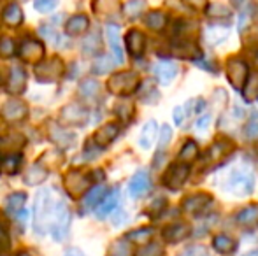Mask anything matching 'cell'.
<instances>
[{"label": "cell", "mask_w": 258, "mask_h": 256, "mask_svg": "<svg viewBox=\"0 0 258 256\" xmlns=\"http://www.w3.org/2000/svg\"><path fill=\"white\" fill-rule=\"evenodd\" d=\"M56 2L58 0H34V7L39 13H51L56 7Z\"/></svg>", "instance_id": "50"}, {"label": "cell", "mask_w": 258, "mask_h": 256, "mask_svg": "<svg viewBox=\"0 0 258 256\" xmlns=\"http://www.w3.org/2000/svg\"><path fill=\"white\" fill-rule=\"evenodd\" d=\"M183 4L194 11H204L207 7V0H183Z\"/></svg>", "instance_id": "54"}, {"label": "cell", "mask_w": 258, "mask_h": 256, "mask_svg": "<svg viewBox=\"0 0 258 256\" xmlns=\"http://www.w3.org/2000/svg\"><path fill=\"white\" fill-rule=\"evenodd\" d=\"M71 211L65 205L63 200H58L56 205H54V214L51 219V225H49V230L53 233L54 240H63L65 237L69 235V228H71Z\"/></svg>", "instance_id": "3"}, {"label": "cell", "mask_w": 258, "mask_h": 256, "mask_svg": "<svg viewBox=\"0 0 258 256\" xmlns=\"http://www.w3.org/2000/svg\"><path fill=\"white\" fill-rule=\"evenodd\" d=\"M14 53H16L14 42L7 37L2 39V41H0V56H2V58H11V56H14Z\"/></svg>", "instance_id": "46"}, {"label": "cell", "mask_w": 258, "mask_h": 256, "mask_svg": "<svg viewBox=\"0 0 258 256\" xmlns=\"http://www.w3.org/2000/svg\"><path fill=\"white\" fill-rule=\"evenodd\" d=\"M100 92V84L95 81V79H85L79 86V95L85 97V99H93L97 97Z\"/></svg>", "instance_id": "36"}, {"label": "cell", "mask_w": 258, "mask_h": 256, "mask_svg": "<svg viewBox=\"0 0 258 256\" xmlns=\"http://www.w3.org/2000/svg\"><path fill=\"white\" fill-rule=\"evenodd\" d=\"M114 113L119 120L128 123V121L132 120L134 113H136V107H134V104H130V102H119L114 106Z\"/></svg>", "instance_id": "39"}, {"label": "cell", "mask_w": 258, "mask_h": 256, "mask_svg": "<svg viewBox=\"0 0 258 256\" xmlns=\"http://www.w3.org/2000/svg\"><path fill=\"white\" fill-rule=\"evenodd\" d=\"M197 156H199L197 142H194V140H186L184 146L181 147V151H179V160H183V163H188V161H194Z\"/></svg>", "instance_id": "35"}, {"label": "cell", "mask_w": 258, "mask_h": 256, "mask_svg": "<svg viewBox=\"0 0 258 256\" xmlns=\"http://www.w3.org/2000/svg\"><path fill=\"white\" fill-rule=\"evenodd\" d=\"M209 125H211V114H204V116L199 118V121H197V128L199 130H206Z\"/></svg>", "instance_id": "56"}, {"label": "cell", "mask_w": 258, "mask_h": 256, "mask_svg": "<svg viewBox=\"0 0 258 256\" xmlns=\"http://www.w3.org/2000/svg\"><path fill=\"white\" fill-rule=\"evenodd\" d=\"M125 42H126V49H128V53L134 56V58L143 56L144 48H146V35H144L143 32L130 30L125 37Z\"/></svg>", "instance_id": "14"}, {"label": "cell", "mask_w": 258, "mask_h": 256, "mask_svg": "<svg viewBox=\"0 0 258 256\" xmlns=\"http://www.w3.org/2000/svg\"><path fill=\"white\" fill-rule=\"evenodd\" d=\"M156 133H158V125H156V121H153V120L148 121V123L143 127V130H141L139 146L143 147V149H150L156 139Z\"/></svg>", "instance_id": "23"}, {"label": "cell", "mask_w": 258, "mask_h": 256, "mask_svg": "<svg viewBox=\"0 0 258 256\" xmlns=\"http://www.w3.org/2000/svg\"><path fill=\"white\" fill-rule=\"evenodd\" d=\"M146 25L151 28V30H162L163 27H165L167 23V16L163 13H160V11H151V13H148L146 16Z\"/></svg>", "instance_id": "37"}, {"label": "cell", "mask_w": 258, "mask_h": 256, "mask_svg": "<svg viewBox=\"0 0 258 256\" xmlns=\"http://www.w3.org/2000/svg\"><path fill=\"white\" fill-rule=\"evenodd\" d=\"M163 240L167 242H181L190 235V226L184 223H172V225L165 226L162 232Z\"/></svg>", "instance_id": "17"}, {"label": "cell", "mask_w": 258, "mask_h": 256, "mask_svg": "<svg viewBox=\"0 0 258 256\" xmlns=\"http://www.w3.org/2000/svg\"><path fill=\"white\" fill-rule=\"evenodd\" d=\"M49 137H51L53 142L58 144L60 147H69L76 140L74 133L65 132V130H61L60 127H56L54 123L49 125Z\"/></svg>", "instance_id": "22"}, {"label": "cell", "mask_w": 258, "mask_h": 256, "mask_svg": "<svg viewBox=\"0 0 258 256\" xmlns=\"http://www.w3.org/2000/svg\"><path fill=\"white\" fill-rule=\"evenodd\" d=\"M105 34H107L109 46H111V49H112L114 62L116 63H123L125 56H123L121 42H119V28L116 27V25H107V27H105Z\"/></svg>", "instance_id": "18"}, {"label": "cell", "mask_w": 258, "mask_h": 256, "mask_svg": "<svg viewBox=\"0 0 258 256\" xmlns=\"http://www.w3.org/2000/svg\"><path fill=\"white\" fill-rule=\"evenodd\" d=\"M156 79H158L160 84L167 86L170 84V82L174 81V77L177 75V65L174 62H167V60H163V62H158L155 65L153 68Z\"/></svg>", "instance_id": "16"}, {"label": "cell", "mask_w": 258, "mask_h": 256, "mask_svg": "<svg viewBox=\"0 0 258 256\" xmlns=\"http://www.w3.org/2000/svg\"><path fill=\"white\" fill-rule=\"evenodd\" d=\"M20 56L25 60V62H32L37 63L44 58V46L39 41H34V39H28L21 44L20 48Z\"/></svg>", "instance_id": "12"}, {"label": "cell", "mask_w": 258, "mask_h": 256, "mask_svg": "<svg viewBox=\"0 0 258 256\" xmlns=\"http://www.w3.org/2000/svg\"><path fill=\"white\" fill-rule=\"evenodd\" d=\"M54 200L51 198V190L44 188L35 195L34 204V230L37 233H44L49 230L54 214Z\"/></svg>", "instance_id": "1"}, {"label": "cell", "mask_w": 258, "mask_h": 256, "mask_svg": "<svg viewBox=\"0 0 258 256\" xmlns=\"http://www.w3.org/2000/svg\"><path fill=\"white\" fill-rule=\"evenodd\" d=\"M204 11L207 13V16H211V18H228L230 16V9L225 7L223 4H213V6L206 7Z\"/></svg>", "instance_id": "44"}, {"label": "cell", "mask_w": 258, "mask_h": 256, "mask_svg": "<svg viewBox=\"0 0 258 256\" xmlns=\"http://www.w3.org/2000/svg\"><path fill=\"white\" fill-rule=\"evenodd\" d=\"M228 28L227 27H220V25H214V27L206 28L204 32V39L209 46H216L220 42H223L228 37Z\"/></svg>", "instance_id": "25"}, {"label": "cell", "mask_w": 258, "mask_h": 256, "mask_svg": "<svg viewBox=\"0 0 258 256\" xmlns=\"http://www.w3.org/2000/svg\"><path fill=\"white\" fill-rule=\"evenodd\" d=\"M27 88V74L21 67L11 68V77L7 82V92L9 93H23Z\"/></svg>", "instance_id": "19"}, {"label": "cell", "mask_w": 258, "mask_h": 256, "mask_svg": "<svg viewBox=\"0 0 258 256\" xmlns=\"http://www.w3.org/2000/svg\"><path fill=\"white\" fill-rule=\"evenodd\" d=\"M186 111H188V106H181V107H176V109H174V121H176L177 127H181V125L184 123Z\"/></svg>", "instance_id": "52"}, {"label": "cell", "mask_w": 258, "mask_h": 256, "mask_svg": "<svg viewBox=\"0 0 258 256\" xmlns=\"http://www.w3.org/2000/svg\"><path fill=\"white\" fill-rule=\"evenodd\" d=\"M107 256H134L132 247L126 240H116L111 247H109Z\"/></svg>", "instance_id": "41"}, {"label": "cell", "mask_w": 258, "mask_h": 256, "mask_svg": "<svg viewBox=\"0 0 258 256\" xmlns=\"http://www.w3.org/2000/svg\"><path fill=\"white\" fill-rule=\"evenodd\" d=\"M213 247H214V251L220 254H230L235 251L237 244H235L228 235H216L213 239Z\"/></svg>", "instance_id": "28"}, {"label": "cell", "mask_w": 258, "mask_h": 256, "mask_svg": "<svg viewBox=\"0 0 258 256\" xmlns=\"http://www.w3.org/2000/svg\"><path fill=\"white\" fill-rule=\"evenodd\" d=\"M83 51H85L86 55H95V53L100 51L99 34H92L85 39V42H83Z\"/></svg>", "instance_id": "42"}, {"label": "cell", "mask_w": 258, "mask_h": 256, "mask_svg": "<svg viewBox=\"0 0 258 256\" xmlns=\"http://www.w3.org/2000/svg\"><path fill=\"white\" fill-rule=\"evenodd\" d=\"M232 151H234V144H232L228 139H220L211 146L209 156L213 161H218V160H221V158L228 156Z\"/></svg>", "instance_id": "24"}, {"label": "cell", "mask_w": 258, "mask_h": 256, "mask_svg": "<svg viewBox=\"0 0 258 256\" xmlns=\"http://www.w3.org/2000/svg\"><path fill=\"white\" fill-rule=\"evenodd\" d=\"M225 188L235 197L251 195L255 188V176L248 167H235L225 181Z\"/></svg>", "instance_id": "2"}, {"label": "cell", "mask_w": 258, "mask_h": 256, "mask_svg": "<svg viewBox=\"0 0 258 256\" xmlns=\"http://www.w3.org/2000/svg\"><path fill=\"white\" fill-rule=\"evenodd\" d=\"M97 4H102V6H97L95 9L99 11V14L100 13H114V11H118V7H119V4H118V0H97Z\"/></svg>", "instance_id": "49"}, {"label": "cell", "mask_w": 258, "mask_h": 256, "mask_svg": "<svg viewBox=\"0 0 258 256\" xmlns=\"http://www.w3.org/2000/svg\"><path fill=\"white\" fill-rule=\"evenodd\" d=\"M177 256H211L206 246H190L183 249Z\"/></svg>", "instance_id": "48"}, {"label": "cell", "mask_w": 258, "mask_h": 256, "mask_svg": "<svg viewBox=\"0 0 258 256\" xmlns=\"http://www.w3.org/2000/svg\"><path fill=\"white\" fill-rule=\"evenodd\" d=\"M63 185L67 188V192L72 195V197H79V195L86 193V185H88V179L85 178L79 172H69L63 179Z\"/></svg>", "instance_id": "15"}, {"label": "cell", "mask_w": 258, "mask_h": 256, "mask_svg": "<svg viewBox=\"0 0 258 256\" xmlns=\"http://www.w3.org/2000/svg\"><path fill=\"white\" fill-rule=\"evenodd\" d=\"M165 205H167L165 198H156V200H153L150 204V207L146 209V212L151 216V218H158V216L163 212V209H165Z\"/></svg>", "instance_id": "45"}, {"label": "cell", "mask_w": 258, "mask_h": 256, "mask_svg": "<svg viewBox=\"0 0 258 256\" xmlns=\"http://www.w3.org/2000/svg\"><path fill=\"white\" fill-rule=\"evenodd\" d=\"M242 92H244V99L248 102H253V100L258 99V72L248 74V79H246Z\"/></svg>", "instance_id": "31"}, {"label": "cell", "mask_w": 258, "mask_h": 256, "mask_svg": "<svg viewBox=\"0 0 258 256\" xmlns=\"http://www.w3.org/2000/svg\"><path fill=\"white\" fill-rule=\"evenodd\" d=\"M27 114H28V107L25 106L23 102H20V100H7L2 106V111H0V116H2L7 123L25 120Z\"/></svg>", "instance_id": "9"}, {"label": "cell", "mask_w": 258, "mask_h": 256, "mask_svg": "<svg viewBox=\"0 0 258 256\" xmlns=\"http://www.w3.org/2000/svg\"><path fill=\"white\" fill-rule=\"evenodd\" d=\"M188 176H190V167L186 163H174L169 167V170L165 172L162 183L165 188L169 190H179L181 186L186 183Z\"/></svg>", "instance_id": "7"}, {"label": "cell", "mask_w": 258, "mask_h": 256, "mask_svg": "<svg viewBox=\"0 0 258 256\" xmlns=\"http://www.w3.org/2000/svg\"><path fill=\"white\" fill-rule=\"evenodd\" d=\"M256 65H258V55H256Z\"/></svg>", "instance_id": "62"}, {"label": "cell", "mask_w": 258, "mask_h": 256, "mask_svg": "<svg viewBox=\"0 0 258 256\" xmlns=\"http://www.w3.org/2000/svg\"><path fill=\"white\" fill-rule=\"evenodd\" d=\"M65 256H85V254H83L79 249H69L67 253H65Z\"/></svg>", "instance_id": "58"}, {"label": "cell", "mask_w": 258, "mask_h": 256, "mask_svg": "<svg viewBox=\"0 0 258 256\" xmlns=\"http://www.w3.org/2000/svg\"><path fill=\"white\" fill-rule=\"evenodd\" d=\"M144 7H146V2L144 0H130V2L125 4L123 7V13L128 20H134V18H139L143 14Z\"/></svg>", "instance_id": "38"}, {"label": "cell", "mask_w": 258, "mask_h": 256, "mask_svg": "<svg viewBox=\"0 0 258 256\" xmlns=\"http://www.w3.org/2000/svg\"><path fill=\"white\" fill-rule=\"evenodd\" d=\"M232 6L235 9H244V7L251 6V0H232Z\"/></svg>", "instance_id": "57"}, {"label": "cell", "mask_w": 258, "mask_h": 256, "mask_svg": "<svg viewBox=\"0 0 258 256\" xmlns=\"http://www.w3.org/2000/svg\"><path fill=\"white\" fill-rule=\"evenodd\" d=\"M118 133H119V127H118V125H116V123H107V125H104V127L95 133L93 140H95V144L99 147H107L109 144H111L112 140L118 137Z\"/></svg>", "instance_id": "20"}, {"label": "cell", "mask_w": 258, "mask_h": 256, "mask_svg": "<svg viewBox=\"0 0 258 256\" xmlns=\"http://www.w3.org/2000/svg\"><path fill=\"white\" fill-rule=\"evenodd\" d=\"M151 188V179L148 176V172L139 170L137 174L132 176L128 183V195L132 198H143L144 195H148Z\"/></svg>", "instance_id": "11"}, {"label": "cell", "mask_w": 258, "mask_h": 256, "mask_svg": "<svg viewBox=\"0 0 258 256\" xmlns=\"http://www.w3.org/2000/svg\"><path fill=\"white\" fill-rule=\"evenodd\" d=\"M213 197L209 193H194L183 200V211L190 216H197L211 204Z\"/></svg>", "instance_id": "10"}, {"label": "cell", "mask_w": 258, "mask_h": 256, "mask_svg": "<svg viewBox=\"0 0 258 256\" xmlns=\"http://www.w3.org/2000/svg\"><path fill=\"white\" fill-rule=\"evenodd\" d=\"M0 167H2V158H0Z\"/></svg>", "instance_id": "61"}, {"label": "cell", "mask_w": 258, "mask_h": 256, "mask_svg": "<svg viewBox=\"0 0 258 256\" xmlns=\"http://www.w3.org/2000/svg\"><path fill=\"white\" fill-rule=\"evenodd\" d=\"M235 219H237V223H241V225H248V226L253 225L258 219V205H248V207H244L242 211L237 212Z\"/></svg>", "instance_id": "33"}, {"label": "cell", "mask_w": 258, "mask_h": 256, "mask_svg": "<svg viewBox=\"0 0 258 256\" xmlns=\"http://www.w3.org/2000/svg\"><path fill=\"white\" fill-rule=\"evenodd\" d=\"M118 204H119V192H118V190H114V192L105 195L102 200L99 202V207H97V216H99V218H105V216L111 214V212L118 207Z\"/></svg>", "instance_id": "21"}, {"label": "cell", "mask_w": 258, "mask_h": 256, "mask_svg": "<svg viewBox=\"0 0 258 256\" xmlns=\"http://www.w3.org/2000/svg\"><path fill=\"white\" fill-rule=\"evenodd\" d=\"M9 247V232L4 223H0V249H7Z\"/></svg>", "instance_id": "53"}, {"label": "cell", "mask_w": 258, "mask_h": 256, "mask_svg": "<svg viewBox=\"0 0 258 256\" xmlns=\"http://www.w3.org/2000/svg\"><path fill=\"white\" fill-rule=\"evenodd\" d=\"M88 25H90V21L85 14H76V16H72L71 20L67 21V34L81 35L88 30Z\"/></svg>", "instance_id": "26"}, {"label": "cell", "mask_w": 258, "mask_h": 256, "mask_svg": "<svg viewBox=\"0 0 258 256\" xmlns=\"http://www.w3.org/2000/svg\"><path fill=\"white\" fill-rule=\"evenodd\" d=\"M172 51L179 58H188V60H199L202 56V51L195 42H191L190 39H177V42L172 46Z\"/></svg>", "instance_id": "13"}, {"label": "cell", "mask_w": 258, "mask_h": 256, "mask_svg": "<svg viewBox=\"0 0 258 256\" xmlns=\"http://www.w3.org/2000/svg\"><path fill=\"white\" fill-rule=\"evenodd\" d=\"M46 168L44 167H41L39 163H35V165H32L30 168H28V172H27V176H25V183L27 185H30V186H37V185H41L42 181L46 179Z\"/></svg>", "instance_id": "30"}, {"label": "cell", "mask_w": 258, "mask_h": 256, "mask_svg": "<svg viewBox=\"0 0 258 256\" xmlns=\"http://www.w3.org/2000/svg\"><path fill=\"white\" fill-rule=\"evenodd\" d=\"M153 228H139L126 233V240H130L134 244H148L151 237H153Z\"/></svg>", "instance_id": "34"}, {"label": "cell", "mask_w": 258, "mask_h": 256, "mask_svg": "<svg viewBox=\"0 0 258 256\" xmlns=\"http://www.w3.org/2000/svg\"><path fill=\"white\" fill-rule=\"evenodd\" d=\"M244 137H246V140H256L258 139V121L256 120H251L244 127Z\"/></svg>", "instance_id": "51"}, {"label": "cell", "mask_w": 258, "mask_h": 256, "mask_svg": "<svg viewBox=\"0 0 258 256\" xmlns=\"http://www.w3.org/2000/svg\"><path fill=\"white\" fill-rule=\"evenodd\" d=\"M58 120L63 125H69V127H85L88 123V111L79 104H69L60 111Z\"/></svg>", "instance_id": "5"}, {"label": "cell", "mask_w": 258, "mask_h": 256, "mask_svg": "<svg viewBox=\"0 0 258 256\" xmlns=\"http://www.w3.org/2000/svg\"><path fill=\"white\" fill-rule=\"evenodd\" d=\"M105 193H107V190L104 188V186H95V188H92L88 193L85 195V202H83V207L88 211V209H93L95 205H99V202L102 200L105 197Z\"/></svg>", "instance_id": "29"}, {"label": "cell", "mask_w": 258, "mask_h": 256, "mask_svg": "<svg viewBox=\"0 0 258 256\" xmlns=\"http://www.w3.org/2000/svg\"><path fill=\"white\" fill-rule=\"evenodd\" d=\"M25 202H27V195L25 193H13L7 197L6 200V211L9 212V214H18L20 212V209L25 205Z\"/></svg>", "instance_id": "32"}, {"label": "cell", "mask_w": 258, "mask_h": 256, "mask_svg": "<svg viewBox=\"0 0 258 256\" xmlns=\"http://www.w3.org/2000/svg\"><path fill=\"white\" fill-rule=\"evenodd\" d=\"M248 65H246L242 60L239 58H230L227 63V77L230 81V84L234 86V90L237 92H242L244 88V82L248 79Z\"/></svg>", "instance_id": "6"}, {"label": "cell", "mask_w": 258, "mask_h": 256, "mask_svg": "<svg viewBox=\"0 0 258 256\" xmlns=\"http://www.w3.org/2000/svg\"><path fill=\"white\" fill-rule=\"evenodd\" d=\"M139 86V75L136 72H119L114 74L107 82V88L114 95L126 97L130 93H134Z\"/></svg>", "instance_id": "4"}, {"label": "cell", "mask_w": 258, "mask_h": 256, "mask_svg": "<svg viewBox=\"0 0 258 256\" xmlns=\"http://www.w3.org/2000/svg\"><path fill=\"white\" fill-rule=\"evenodd\" d=\"M244 256H258V249H253V251H249V253H246Z\"/></svg>", "instance_id": "59"}, {"label": "cell", "mask_w": 258, "mask_h": 256, "mask_svg": "<svg viewBox=\"0 0 258 256\" xmlns=\"http://www.w3.org/2000/svg\"><path fill=\"white\" fill-rule=\"evenodd\" d=\"M2 21L9 27H18V25L23 21V13H21V7L16 4H11L4 9L2 13Z\"/></svg>", "instance_id": "27"}, {"label": "cell", "mask_w": 258, "mask_h": 256, "mask_svg": "<svg viewBox=\"0 0 258 256\" xmlns=\"http://www.w3.org/2000/svg\"><path fill=\"white\" fill-rule=\"evenodd\" d=\"M18 256H32V254H30V253H25V251H23V253H20Z\"/></svg>", "instance_id": "60"}, {"label": "cell", "mask_w": 258, "mask_h": 256, "mask_svg": "<svg viewBox=\"0 0 258 256\" xmlns=\"http://www.w3.org/2000/svg\"><path fill=\"white\" fill-rule=\"evenodd\" d=\"M170 137H172L170 127H169V125H163V128H162V137H160V147H165L167 144H169Z\"/></svg>", "instance_id": "55"}, {"label": "cell", "mask_w": 258, "mask_h": 256, "mask_svg": "<svg viewBox=\"0 0 258 256\" xmlns=\"http://www.w3.org/2000/svg\"><path fill=\"white\" fill-rule=\"evenodd\" d=\"M112 67H114V60L109 58V56H102V58H99L93 63L92 70L95 72V74H107L109 70H112Z\"/></svg>", "instance_id": "43"}, {"label": "cell", "mask_w": 258, "mask_h": 256, "mask_svg": "<svg viewBox=\"0 0 258 256\" xmlns=\"http://www.w3.org/2000/svg\"><path fill=\"white\" fill-rule=\"evenodd\" d=\"M21 165V156L20 154H9L7 158L2 160V167L0 170H4L6 174H16V170Z\"/></svg>", "instance_id": "40"}, {"label": "cell", "mask_w": 258, "mask_h": 256, "mask_svg": "<svg viewBox=\"0 0 258 256\" xmlns=\"http://www.w3.org/2000/svg\"><path fill=\"white\" fill-rule=\"evenodd\" d=\"M137 256H163V246L162 244L151 242L148 246H144L143 249L137 253Z\"/></svg>", "instance_id": "47"}, {"label": "cell", "mask_w": 258, "mask_h": 256, "mask_svg": "<svg viewBox=\"0 0 258 256\" xmlns=\"http://www.w3.org/2000/svg\"><path fill=\"white\" fill-rule=\"evenodd\" d=\"M0 84H2V81H0Z\"/></svg>", "instance_id": "63"}, {"label": "cell", "mask_w": 258, "mask_h": 256, "mask_svg": "<svg viewBox=\"0 0 258 256\" xmlns=\"http://www.w3.org/2000/svg\"><path fill=\"white\" fill-rule=\"evenodd\" d=\"M61 72H63V63H61V60H58V58L39 63L37 68H35V74H37V79L41 82L56 81V79L61 75Z\"/></svg>", "instance_id": "8"}]
</instances>
